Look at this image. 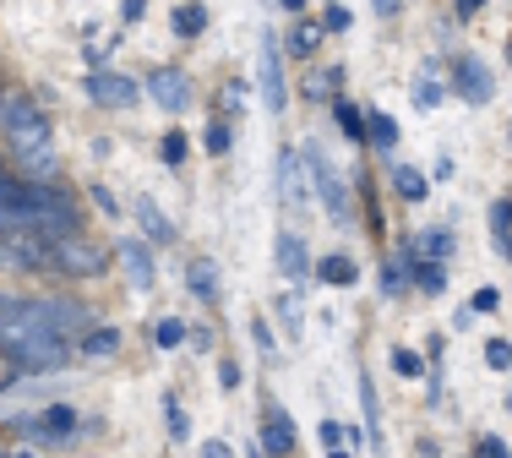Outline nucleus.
I'll return each mask as SVG.
<instances>
[{"label":"nucleus","mask_w":512,"mask_h":458,"mask_svg":"<svg viewBox=\"0 0 512 458\" xmlns=\"http://www.w3.org/2000/svg\"><path fill=\"white\" fill-rule=\"evenodd\" d=\"M0 355L11 360V371H60L71 360V344H60V339H50V333L28 328L22 317H11L6 328H0Z\"/></svg>","instance_id":"nucleus-1"},{"label":"nucleus","mask_w":512,"mask_h":458,"mask_svg":"<svg viewBox=\"0 0 512 458\" xmlns=\"http://www.w3.org/2000/svg\"><path fill=\"white\" fill-rule=\"evenodd\" d=\"M0 126H6L11 137V153H39L50 148V120H44V110L33 99H6V110H0Z\"/></svg>","instance_id":"nucleus-2"},{"label":"nucleus","mask_w":512,"mask_h":458,"mask_svg":"<svg viewBox=\"0 0 512 458\" xmlns=\"http://www.w3.org/2000/svg\"><path fill=\"white\" fill-rule=\"evenodd\" d=\"M50 268H60L66 279H99L109 268V251L88 235H66V240H50Z\"/></svg>","instance_id":"nucleus-3"},{"label":"nucleus","mask_w":512,"mask_h":458,"mask_svg":"<svg viewBox=\"0 0 512 458\" xmlns=\"http://www.w3.org/2000/svg\"><path fill=\"white\" fill-rule=\"evenodd\" d=\"M88 99L99 104V110H131V104L142 99V88L126 77V71H93V77H88Z\"/></svg>","instance_id":"nucleus-4"},{"label":"nucleus","mask_w":512,"mask_h":458,"mask_svg":"<svg viewBox=\"0 0 512 458\" xmlns=\"http://www.w3.org/2000/svg\"><path fill=\"white\" fill-rule=\"evenodd\" d=\"M148 99L158 104V110H191V77L180 66H158L148 77Z\"/></svg>","instance_id":"nucleus-5"},{"label":"nucleus","mask_w":512,"mask_h":458,"mask_svg":"<svg viewBox=\"0 0 512 458\" xmlns=\"http://www.w3.org/2000/svg\"><path fill=\"white\" fill-rule=\"evenodd\" d=\"M453 88L463 93V104H491V99H496V77H491V66H485L480 55H463V60H458Z\"/></svg>","instance_id":"nucleus-6"},{"label":"nucleus","mask_w":512,"mask_h":458,"mask_svg":"<svg viewBox=\"0 0 512 458\" xmlns=\"http://www.w3.org/2000/svg\"><path fill=\"white\" fill-rule=\"evenodd\" d=\"M0 268H17V273L50 268V246L39 235H0Z\"/></svg>","instance_id":"nucleus-7"},{"label":"nucleus","mask_w":512,"mask_h":458,"mask_svg":"<svg viewBox=\"0 0 512 458\" xmlns=\"http://www.w3.org/2000/svg\"><path fill=\"white\" fill-rule=\"evenodd\" d=\"M278 197H284V208H306V159H300V148H284L278 153Z\"/></svg>","instance_id":"nucleus-8"},{"label":"nucleus","mask_w":512,"mask_h":458,"mask_svg":"<svg viewBox=\"0 0 512 458\" xmlns=\"http://www.w3.org/2000/svg\"><path fill=\"white\" fill-rule=\"evenodd\" d=\"M300 159H306L311 170H316V191H322L327 213H333V219H349V213H355V208H349V191H344V180H338V175H333V170H327V164H322V153H316V148H306V153H300Z\"/></svg>","instance_id":"nucleus-9"},{"label":"nucleus","mask_w":512,"mask_h":458,"mask_svg":"<svg viewBox=\"0 0 512 458\" xmlns=\"http://www.w3.org/2000/svg\"><path fill=\"white\" fill-rule=\"evenodd\" d=\"M278 273H284V279L295 284V289L311 284V251H306V240L289 235V229L278 235Z\"/></svg>","instance_id":"nucleus-10"},{"label":"nucleus","mask_w":512,"mask_h":458,"mask_svg":"<svg viewBox=\"0 0 512 458\" xmlns=\"http://www.w3.org/2000/svg\"><path fill=\"white\" fill-rule=\"evenodd\" d=\"M262 99H267V110H284L289 104V93H284V60H278V39L267 33L262 39Z\"/></svg>","instance_id":"nucleus-11"},{"label":"nucleus","mask_w":512,"mask_h":458,"mask_svg":"<svg viewBox=\"0 0 512 458\" xmlns=\"http://www.w3.org/2000/svg\"><path fill=\"white\" fill-rule=\"evenodd\" d=\"M115 262L126 268L131 289H148V284H153V257H148V246H142V240H120V246H115Z\"/></svg>","instance_id":"nucleus-12"},{"label":"nucleus","mask_w":512,"mask_h":458,"mask_svg":"<svg viewBox=\"0 0 512 458\" xmlns=\"http://www.w3.org/2000/svg\"><path fill=\"white\" fill-rule=\"evenodd\" d=\"M311 273H316L322 284H333V289H349V284H360V268H355V257H344V251H338V257H322Z\"/></svg>","instance_id":"nucleus-13"},{"label":"nucleus","mask_w":512,"mask_h":458,"mask_svg":"<svg viewBox=\"0 0 512 458\" xmlns=\"http://www.w3.org/2000/svg\"><path fill=\"white\" fill-rule=\"evenodd\" d=\"M262 448L273 453V458L295 453V420H289V415H267V426H262Z\"/></svg>","instance_id":"nucleus-14"},{"label":"nucleus","mask_w":512,"mask_h":458,"mask_svg":"<svg viewBox=\"0 0 512 458\" xmlns=\"http://www.w3.org/2000/svg\"><path fill=\"white\" fill-rule=\"evenodd\" d=\"M393 191L404 202H425V197H431V175L414 170V164H398V170H393Z\"/></svg>","instance_id":"nucleus-15"},{"label":"nucleus","mask_w":512,"mask_h":458,"mask_svg":"<svg viewBox=\"0 0 512 458\" xmlns=\"http://www.w3.org/2000/svg\"><path fill=\"white\" fill-rule=\"evenodd\" d=\"M186 284H191V295H197V300H218V262L197 257L186 268Z\"/></svg>","instance_id":"nucleus-16"},{"label":"nucleus","mask_w":512,"mask_h":458,"mask_svg":"<svg viewBox=\"0 0 512 458\" xmlns=\"http://www.w3.org/2000/svg\"><path fill=\"white\" fill-rule=\"evenodd\" d=\"M365 137L376 142V153L398 148V120H393V115H382V110H371V115H365Z\"/></svg>","instance_id":"nucleus-17"},{"label":"nucleus","mask_w":512,"mask_h":458,"mask_svg":"<svg viewBox=\"0 0 512 458\" xmlns=\"http://www.w3.org/2000/svg\"><path fill=\"white\" fill-rule=\"evenodd\" d=\"M115 349H120L115 328H88V333H82V355H88V360H109Z\"/></svg>","instance_id":"nucleus-18"},{"label":"nucleus","mask_w":512,"mask_h":458,"mask_svg":"<svg viewBox=\"0 0 512 458\" xmlns=\"http://www.w3.org/2000/svg\"><path fill=\"white\" fill-rule=\"evenodd\" d=\"M137 219H142V229H148V240H158V246H164V240H175V224H169V219L153 208L148 197L137 202Z\"/></svg>","instance_id":"nucleus-19"},{"label":"nucleus","mask_w":512,"mask_h":458,"mask_svg":"<svg viewBox=\"0 0 512 458\" xmlns=\"http://www.w3.org/2000/svg\"><path fill=\"white\" fill-rule=\"evenodd\" d=\"M316 44H322V28H316V22H295V28H289V55L295 60L316 55Z\"/></svg>","instance_id":"nucleus-20"},{"label":"nucleus","mask_w":512,"mask_h":458,"mask_svg":"<svg viewBox=\"0 0 512 458\" xmlns=\"http://www.w3.org/2000/svg\"><path fill=\"white\" fill-rule=\"evenodd\" d=\"M360 404H365V426H371V442H376V453H382V404H376L371 377H360Z\"/></svg>","instance_id":"nucleus-21"},{"label":"nucleus","mask_w":512,"mask_h":458,"mask_svg":"<svg viewBox=\"0 0 512 458\" xmlns=\"http://www.w3.org/2000/svg\"><path fill=\"white\" fill-rule=\"evenodd\" d=\"M447 251H453V229H425L420 235V257L425 262H442Z\"/></svg>","instance_id":"nucleus-22"},{"label":"nucleus","mask_w":512,"mask_h":458,"mask_svg":"<svg viewBox=\"0 0 512 458\" xmlns=\"http://www.w3.org/2000/svg\"><path fill=\"white\" fill-rule=\"evenodd\" d=\"M207 28V6H175V33L180 39H197Z\"/></svg>","instance_id":"nucleus-23"},{"label":"nucleus","mask_w":512,"mask_h":458,"mask_svg":"<svg viewBox=\"0 0 512 458\" xmlns=\"http://www.w3.org/2000/svg\"><path fill=\"white\" fill-rule=\"evenodd\" d=\"M414 284H420V295H442V289H447V268H442V262H420V268H414Z\"/></svg>","instance_id":"nucleus-24"},{"label":"nucleus","mask_w":512,"mask_h":458,"mask_svg":"<svg viewBox=\"0 0 512 458\" xmlns=\"http://www.w3.org/2000/svg\"><path fill=\"white\" fill-rule=\"evenodd\" d=\"M186 131H164V142H158V159L169 164V170H175V164H186Z\"/></svg>","instance_id":"nucleus-25"},{"label":"nucleus","mask_w":512,"mask_h":458,"mask_svg":"<svg viewBox=\"0 0 512 458\" xmlns=\"http://www.w3.org/2000/svg\"><path fill=\"white\" fill-rule=\"evenodd\" d=\"M338 77H344L338 66H316L306 77V99H327V88H338Z\"/></svg>","instance_id":"nucleus-26"},{"label":"nucleus","mask_w":512,"mask_h":458,"mask_svg":"<svg viewBox=\"0 0 512 458\" xmlns=\"http://www.w3.org/2000/svg\"><path fill=\"white\" fill-rule=\"evenodd\" d=\"M278 322L289 328V339H300V295H289V289L278 295Z\"/></svg>","instance_id":"nucleus-27"},{"label":"nucleus","mask_w":512,"mask_h":458,"mask_svg":"<svg viewBox=\"0 0 512 458\" xmlns=\"http://www.w3.org/2000/svg\"><path fill=\"white\" fill-rule=\"evenodd\" d=\"M180 339H186V328H180L175 317H158V322H153V344H158V349H175Z\"/></svg>","instance_id":"nucleus-28"},{"label":"nucleus","mask_w":512,"mask_h":458,"mask_svg":"<svg viewBox=\"0 0 512 458\" xmlns=\"http://www.w3.org/2000/svg\"><path fill=\"white\" fill-rule=\"evenodd\" d=\"M414 104H420V110H436V104H442V82L420 77V82H414Z\"/></svg>","instance_id":"nucleus-29"},{"label":"nucleus","mask_w":512,"mask_h":458,"mask_svg":"<svg viewBox=\"0 0 512 458\" xmlns=\"http://www.w3.org/2000/svg\"><path fill=\"white\" fill-rule=\"evenodd\" d=\"M485 366H491V371H507V366H512V344H507V339H485Z\"/></svg>","instance_id":"nucleus-30"},{"label":"nucleus","mask_w":512,"mask_h":458,"mask_svg":"<svg viewBox=\"0 0 512 458\" xmlns=\"http://www.w3.org/2000/svg\"><path fill=\"white\" fill-rule=\"evenodd\" d=\"M349 22H355V11H349V6H327V11H322V22H316V28H322V33H344Z\"/></svg>","instance_id":"nucleus-31"},{"label":"nucleus","mask_w":512,"mask_h":458,"mask_svg":"<svg viewBox=\"0 0 512 458\" xmlns=\"http://www.w3.org/2000/svg\"><path fill=\"white\" fill-rule=\"evenodd\" d=\"M393 371H398V377H420L425 366H420V355H414V349L398 344V349H393Z\"/></svg>","instance_id":"nucleus-32"},{"label":"nucleus","mask_w":512,"mask_h":458,"mask_svg":"<svg viewBox=\"0 0 512 458\" xmlns=\"http://www.w3.org/2000/svg\"><path fill=\"white\" fill-rule=\"evenodd\" d=\"M333 115H338V126H344V131H349V137H355V142L365 137V120L355 115V104H333Z\"/></svg>","instance_id":"nucleus-33"},{"label":"nucleus","mask_w":512,"mask_h":458,"mask_svg":"<svg viewBox=\"0 0 512 458\" xmlns=\"http://www.w3.org/2000/svg\"><path fill=\"white\" fill-rule=\"evenodd\" d=\"M404 284H409V268H404V262H393V268L382 273V289H387V295H404Z\"/></svg>","instance_id":"nucleus-34"},{"label":"nucleus","mask_w":512,"mask_h":458,"mask_svg":"<svg viewBox=\"0 0 512 458\" xmlns=\"http://www.w3.org/2000/svg\"><path fill=\"white\" fill-rule=\"evenodd\" d=\"M207 153H229V126H224V120L207 126Z\"/></svg>","instance_id":"nucleus-35"},{"label":"nucleus","mask_w":512,"mask_h":458,"mask_svg":"<svg viewBox=\"0 0 512 458\" xmlns=\"http://www.w3.org/2000/svg\"><path fill=\"white\" fill-rule=\"evenodd\" d=\"M322 448H327V453L344 448V426H338V420H322Z\"/></svg>","instance_id":"nucleus-36"},{"label":"nucleus","mask_w":512,"mask_h":458,"mask_svg":"<svg viewBox=\"0 0 512 458\" xmlns=\"http://www.w3.org/2000/svg\"><path fill=\"white\" fill-rule=\"evenodd\" d=\"M240 99H246V82H240V77H235V82H224V110H229V115L240 110Z\"/></svg>","instance_id":"nucleus-37"},{"label":"nucleus","mask_w":512,"mask_h":458,"mask_svg":"<svg viewBox=\"0 0 512 458\" xmlns=\"http://www.w3.org/2000/svg\"><path fill=\"white\" fill-rule=\"evenodd\" d=\"M164 415H169V431H175V437H186V415H180L175 399H164Z\"/></svg>","instance_id":"nucleus-38"},{"label":"nucleus","mask_w":512,"mask_h":458,"mask_svg":"<svg viewBox=\"0 0 512 458\" xmlns=\"http://www.w3.org/2000/svg\"><path fill=\"white\" fill-rule=\"evenodd\" d=\"M480 458H512L502 437H480Z\"/></svg>","instance_id":"nucleus-39"},{"label":"nucleus","mask_w":512,"mask_h":458,"mask_svg":"<svg viewBox=\"0 0 512 458\" xmlns=\"http://www.w3.org/2000/svg\"><path fill=\"white\" fill-rule=\"evenodd\" d=\"M496 306H502V295H496V289H480V295H474V311H485V317H491Z\"/></svg>","instance_id":"nucleus-40"},{"label":"nucleus","mask_w":512,"mask_h":458,"mask_svg":"<svg viewBox=\"0 0 512 458\" xmlns=\"http://www.w3.org/2000/svg\"><path fill=\"white\" fill-rule=\"evenodd\" d=\"M148 17V6H142V0H126V6H120V22H142Z\"/></svg>","instance_id":"nucleus-41"},{"label":"nucleus","mask_w":512,"mask_h":458,"mask_svg":"<svg viewBox=\"0 0 512 458\" xmlns=\"http://www.w3.org/2000/svg\"><path fill=\"white\" fill-rule=\"evenodd\" d=\"M93 202H99V208L109 213V219H115V213H120V202H115V197H109V191H104V186H93Z\"/></svg>","instance_id":"nucleus-42"},{"label":"nucleus","mask_w":512,"mask_h":458,"mask_svg":"<svg viewBox=\"0 0 512 458\" xmlns=\"http://www.w3.org/2000/svg\"><path fill=\"white\" fill-rule=\"evenodd\" d=\"M202 458H235V448L229 442H202Z\"/></svg>","instance_id":"nucleus-43"},{"label":"nucleus","mask_w":512,"mask_h":458,"mask_svg":"<svg viewBox=\"0 0 512 458\" xmlns=\"http://www.w3.org/2000/svg\"><path fill=\"white\" fill-rule=\"evenodd\" d=\"M11 317H17V295H0V328H6Z\"/></svg>","instance_id":"nucleus-44"},{"label":"nucleus","mask_w":512,"mask_h":458,"mask_svg":"<svg viewBox=\"0 0 512 458\" xmlns=\"http://www.w3.org/2000/svg\"><path fill=\"white\" fill-rule=\"evenodd\" d=\"M11 377H17V371H11V360H6V355H0V393H6V388H11Z\"/></svg>","instance_id":"nucleus-45"},{"label":"nucleus","mask_w":512,"mask_h":458,"mask_svg":"<svg viewBox=\"0 0 512 458\" xmlns=\"http://www.w3.org/2000/svg\"><path fill=\"white\" fill-rule=\"evenodd\" d=\"M327 458H349V453H327Z\"/></svg>","instance_id":"nucleus-46"},{"label":"nucleus","mask_w":512,"mask_h":458,"mask_svg":"<svg viewBox=\"0 0 512 458\" xmlns=\"http://www.w3.org/2000/svg\"><path fill=\"white\" fill-rule=\"evenodd\" d=\"M0 110H6V93H0Z\"/></svg>","instance_id":"nucleus-47"},{"label":"nucleus","mask_w":512,"mask_h":458,"mask_svg":"<svg viewBox=\"0 0 512 458\" xmlns=\"http://www.w3.org/2000/svg\"><path fill=\"white\" fill-rule=\"evenodd\" d=\"M507 213H512V208H507Z\"/></svg>","instance_id":"nucleus-48"}]
</instances>
